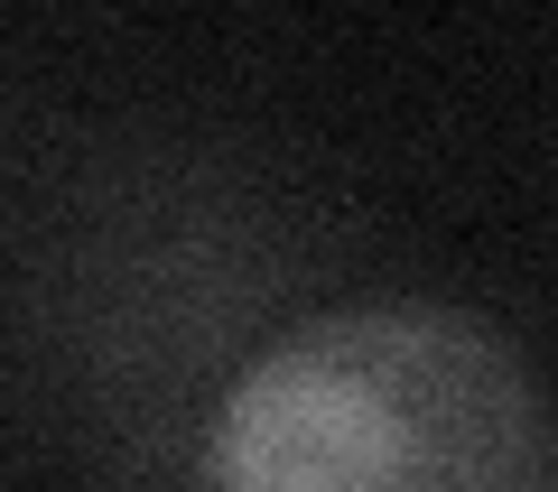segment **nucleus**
I'll return each mask as SVG.
<instances>
[{
	"mask_svg": "<svg viewBox=\"0 0 558 492\" xmlns=\"http://www.w3.org/2000/svg\"><path fill=\"white\" fill-rule=\"evenodd\" d=\"M205 473L242 492H531L558 483V409L484 316L381 297L279 335L223 391Z\"/></svg>",
	"mask_w": 558,
	"mask_h": 492,
	"instance_id": "f257e3e1",
	"label": "nucleus"
}]
</instances>
